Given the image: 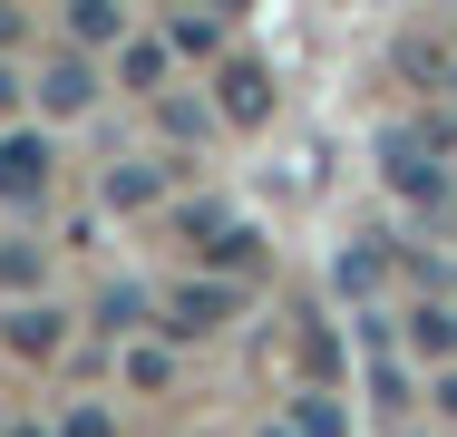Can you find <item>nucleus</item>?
Wrapping results in <instances>:
<instances>
[{
  "mask_svg": "<svg viewBox=\"0 0 457 437\" xmlns=\"http://www.w3.org/2000/svg\"><path fill=\"white\" fill-rule=\"evenodd\" d=\"M224 311H234V292H204V282H195V292H176V301H166V331H176V341H195V331H214Z\"/></svg>",
  "mask_w": 457,
  "mask_h": 437,
  "instance_id": "nucleus-6",
  "label": "nucleus"
},
{
  "mask_svg": "<svg viewBox=\"0 0 457 437\" xmlns=\"http://www.w3.org/2000/svg\"><path fill=\"white\" fill-rule=\"evenodd\" d=\"M409 350L419 359H457V301H409Z\"/></svg>",
  "mask_w": 457,
  "mask_h": 437,
  "instance_id": "nucleus-4",
  "label": "nucleus"
},
{
  "mask_svg": "<svg viewBox=\"0 0 457 437\" xmlns=\"http://www.w3.org/2000/svg\"><path fill=\"white\" fill-rule=\"evenodd\" d=\"M156 185H166L156 166H117L107 175V204H156Z\"/></svg>",
  "mask_w": 457,
  "mask_h": 437,
  "instance_id": "nucleus-7",
  "label": "nucleus"
},
{
  "mask_svg": "<svg viewBox=\"0 0 457 437\" xmlns=\"http://www.w3.org/2000/svg\"><path fill=\"white\" fill-rule=\"evenodd\" d=\"M10 39H20V20H10V10H0V49H10Z\"/></svg>",
  "mask_w": 457,
  "mask_h": 437,
  "instance_id": "nucleus-14",
  "label": "nucleus"
},
{
  "mask_svg": "<svg viewBox=\"0 0 457 437\" xmlns=\"http://www.w3.org/2000/svg\"><path fill=\"white\" fill-rule=\"evenodd\" d=\"M224 117H234V127H263V117H273V78H263L253 59L224 69Z\"/></svg>",
  "mask_w": 457,
  "mask_h": 437,
  "instance_id": "nucleus-3",
  "label": "nucleus"
},
{
  "mask_svg": "<svg viewBox=\"0 0 457 437\" xmlns=\"http://www.w3.org/2000/svg\"><path fill=\"white\" fill-rule=\"evenodd\" d=\"M117 69H127V87H156V78H166V49H156V39H137Z\"/></svg>",
  "mask_w": 457,
  "mask_h": 437,
  "instance_id": "nucleus-10",
  "label": "nucleus"
},
{
  "mask_svg": "<svg viewBox=\"0 0 457 437\" xmlns=\"http://www.w3.org/2000/svg\"><path fill=\"white\" fill-rule=\"evenodd\" d=\"M49 194V146L39 136H0V204H29Z\"/></svg>",
  "mask_w": 457,
  "mask_h": 437,
  "instance_id": "nucleus-1",
  "label": "nucleus"
},
{
  "mask_svg": "<svg viewBox=\"0 0 457 437\" xmlns=\"http://www.w3.org/2000/svg\"><path fill=\"white\" fill-rule=\"evenodd\" d=\"M224 10H244V0H224Z\"/></svg>",
  "mask_w": 457,
  "mask_h": 437,
  "instance_id": "nucleus-16",
  "label": "nucleus"
},
{
  "mask_svg": "<svg viewBox=\"0 0 457 437\" xmlns=\"http://www.w3.org/2000/svg\"><path fill=\"white\" fill-rule=\"evenodd\" d=\"M302 437H341V408L331 399H302Z\"/></svg>",
  "mask_w": 457,
  "mask_h": 437,
  "instance_id": "nucleus-11",
  "label": "nucleus"
},
{
  "mask_svg": "<svg viewBox=\"0 0 457 437\" xmlns=\"http://www.w3.org/2000/svg\"><path fill=\"white\" fill-rule=\"evenodd\" d=\"M88 97H97L88 59H49V78H39V107H49V117H79Z\"/></svg>",
  "mask_w": 457,
  "mask_h": 437,
  "instance_id": "nucleus-5",
  "label": "nucleus"
},
{
  "mask_svg": "<svg viewBox=\"0 0 457 437\" xmlns=\"http://www.w3.org/2000/svg\"><path fill=\"white\" fill-rule=\"evenodd\" d=\"M69 29L79 39H117V0H69Z\"/></svg>",
  "mask_w": 457,
  "mask_h": 437,
  "instance_id": "nucleus-9",
  "label": "nucleus"
},
{
  "mask_svg": "<svg viewBox=\"0 0 457 437\" xmlns=\"http://www.w3.org/2000/svg\"><path fill=\"white\" fill-rule=\"evenodd\" d=\"M428 408H438V418H457V369H438V379H428Z\"/></svg>",
  "mask_w": 457,
  "mask_h": 437,
  "instance_id": "nucleus-12",
  "label": "nucleus"
},
{
  "mask_svg": "<svg viewBox=\"0 0 457 437\" xmlns=\"http://www.w3.org/2000/svg\"><path fill=\"white\" fill-rule=\"evenodd\" d=\"M0 97H20V87H10V69H0Z\"/></svg>",
  "mask_w": 457,
  "mask_h": 437,
  "instance_id": "nucleus-15",
  "label": "nucleus"
},
{
  "mask_svg": "<svg viewBox=\"0 0 457 437\" xmlns=\"http://www.w3.org/2000/svg\"><path fill=\"white\" fill-rule=\"evenodd\" d=\"M379 156H389V185H399L409 204H448V175L428 166V156H419V136H389Z\"/></svg>",
  "mask_w": 457,
  "mask_h": 437,
  "instance_id": "nucleus-2",
  "label": "nucleus"
},
{
  "mask_svg": "<svg viewBox=\"0 0 457 437\" xmlns=\"http://www.w3.org/2000/svg\"><path fill=\"white\" fill-rule=\"evenodd\" d=\"M20 437H39V428H20Z\"/></svg>",
  "mask_w": 457,
  "mask_h": 437,
  "instance_id": "nucleus-17",
  "label": "nucleus"
},
{
  "mask_svg": "<svg viewBox=\"0 0 457 437\" xmlns=\"http://www.w3.org/2000/svg\"><path fill=\"white\" fill-rule=\"evenodd\" d=\"M10 341H20V350H39V359H49V350L69 341V331H59V311H20V321H10Z\"/></svg>",
  "mask_w": 457,
  "mask_h": 437,
  "instance_id": "nucleus-8",
  "label": "nucleus"
},
{
  "mask_svg": "<svg viewBox=\"0 0 457 437\" xmlns=\"http://www.w3.org/2000/svg\"><path fill=\"white\" fill-rule=\"evenodd\" d=\"M59 437H107V408H79V418H69Z\"/></svg>",
  "mask_w": 457,
  "mask_h": 437,
  "instance_id": "nucleus-13",
  "label": "nucleus"
}]
</instances>
